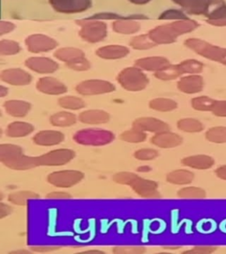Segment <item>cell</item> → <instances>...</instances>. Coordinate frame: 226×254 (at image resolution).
Masks as SVG:
<instances>
[{
    "label": "cell",
    "instance_id": "ab89813d",
    "mask_svg": "<svg viewBox=\"0 0 226 254\" xmlns=\"http://www.w3.org/2000/svg\"><path fill=\"white\" fill-rule=\"evenodd\" d=\"M120 138L122 140L127 141V142L140 143L143 142L146 139L147 134L145 133V131L133 128L129 131H124L120 136Z\"/></svg>",
    "mask_w": 226,
    "mask_h": 254
},
{
    "label": "cell",
    "instance_id": "484cf974",
    "mask_svg": "<svg viewBox=\"0 0 226 254\" xmlns=\"http://www.w3.org/2000/svg\"><path fill=\"white\" fill-rule=\"evenodd\" d=\"M182 163L187 167L197 170H206L214 165V159L209 155H193L182 160Z\"/></svg>",
    "mask_w": 226,
    "mask_h": 254
},
{
    "label": "cell",
    "instance_id": "7c38bea8",
    "mask_svg": "<svg viewBox=\"0 0 226 254\" xmlns=\"http://www.w3.org/2000/svg\"><path fill=\"white\" fill-rule=\"evenodd\" d=\"M83 178V173L78 171H58L48 176V182L54 187L68 188L75 186Z\"/></svg>",
    "mask_w": 226,
    "mask_h": 254
},
{
    "label": "cell",
    "instance_id": "d4e9b609",
    "mask_svg": "<svg viewBox=\"0 0 226 254\" xmlns=\"http://www.w3.org/2000/svg\"><path fill=\"white\" fill-rule=\"evenodd\" d=\"M54 57L57 60L68 64L85 58V53L78 48H60L54 52Z\"/></svg>",
    "mask_w": 226,
    "mask_h": 254
},
{
    "label": "cell",
    "instance_id": "9f6ffc18",
    "mask_svg": "<svg viewBox=\"0 0 226 254\" xmlns=\"http://www.w3.org/2000/svg\"><path fill=\"white\" fill-rule=\"evenodd\" d=\"M216 174L219 177V179L226 180V165L219 167V169L216 171Z\"/></svg>",
    "mask_w": 226,
    "mask_h": 254
},
{
    "label": "cell",
    "instance_id": "60d3db41",
    "mask_svg": "<svg viewBox=\"0 0 226 254\" xmlns=\"http://www.w3.org/2000/svg\"><path fill=\"white\" fill-rule=\"evenodd\" d=\"M209 141L214 143H226V127H213L206 132Z\"/></svg>",
    "mask_w": 226,
    "mask_h": 254
},
{
    "label": "cell",
    "instance_id": "11a10c76",
    "mask_svg": "<svg viewBox=\"0 0 226 254\" xmlns=\"http://www.w3.org/2000/svg\"><path fill=\"white\" fill-rule=\"evenodd\" d=\"M207 23L214 27H226V18L216 19V20H207Z\"/></svg>",
    "mask_w": 226,
    "mask_h": 254
},
{
    "label": "cell",
    "instance_id": "94428289",
    "mask_svg": "<svg viewBox=\"0 0 226 254\" xmlns=\"http://www.w3.org/2000/svg\"><path fill=\"white\" fill-rule=\"evenodd\" d=\"M84 254H103L101 251H86L84 252Z\"/></svg>",
    "mask_w": 226,
    "mask_h": 254
},
{
    "label": "cell",
    "instance_id": "9c48e42d",
    "mask_svg": "<svg viewBox=\"0 0 226 254\" xmlns=\"http://www.w3.org/2000/svg\"><path fill=\"white\" fill-rule=\"evenodd\" d=\"M56 12L73 14L88 10L92 6V0H49Z\"/></svg>",
    "mask_w": 226,
    "mask_h": 254
},
{
    "label": "cell",
    "instance_id": "91938a15",
    "mask_svg": "<svg viewBox=\"0 0 226 254\" xmlns=\"http://www.w3.org/2000/svg\"><path fill=\"white\" fill-rule=\"evenodd\" d=\"M151 167L142 166L139 167L137 171H139V172H149V171H151Z\"/></svg>",
    "mask_w": 226,
    "mask_h": 254
},
{
    "label": "cell",
    "instance_id": "52a82bcc",
    "mask_svg": "<svg viewBox=\"0 0 226 254\" xmlns=\"http://www.w3.org/2000/svg\"><path fill=\"white\" fill-rule=\"evenodd\" d=\"M74 139L76 142L87 146H103L111 143L114 139V134L105 130L87 129L77 131Z\"/></svg>",
    "mask_w": 226,
    "mask_h": 254
},
{
    "label": "cell",
    "instance_id": "277c9868",
    "mask_svg": "<svg viewBox=\"0 0 226 254\" xmlns=\"http://www.w3.org/2000/svg\"><path fill=\"white\" fill-rule=\"evenodd\" d=\"M76 24L80 27L79 31L80 38L89 44L99 43L107 37V24L103 21L87 18L76 20Z\"/></svg>",
    "mask_w": 226,
    "mask_h": 254
},
{
    "label": "cell",
    "instance_id": "e0dca14e",
    "mask_svg": "<svg viewBox=\"0 0 226 254\" xmlns=\"http://www.w3.org/2000/svg\"><path fill=\"white\" fill-rule=\"evenodd\" d=\"M36 88L44 94L52 95H62L68 91L67 86L53 77L41 78L36 83Z\"/></svg>",
    "mask_w": 226,
    "mask_h": 254
},
{
    "label": "cell",
    "instance_id": "8d00e7d4",
    "mask_svg": "<svg viewBox=\"0 0 226 254\" xmlns=\"http://www.w3.org/2000/svg\"><path fill=\"white\" fill-rule=\"evenodd\" d=\"M178 127L181 131L187 132H199L203 130V125L195 119H185L179 120Z\"/></svg>",
    "mask_w": 226,
    "mask_h": 254
},
{
    "label": "cell",
    "instance_id": "3957f363",
    "mask_svg": "<svg viewBox=\"0 0 226 254\" xmlns=\"http://www.w3.org/2000/svg\"><path fill=\"white\" fill-rule=\"evenodd\" d=\"M185 45L207 60L219 62L226 66V48L213 45L199 38H188L185 41Z\"/></svg>",
    "mask_w": 226,
    "mask_h": 254
},
{
    "label": "cell",
    "instance_id": "d6986e66",
    "mask_svg": "<svg viewBox=\"0 0 226 254\" xmlns=\"http://www.w3.org/2000/svg\"><path fill=\"white\" fill-rule=\"evenodd\" d=\"M204 87V81L202 76L190 74L179 79L178 88L185 94H196L202 91Z\"/></svg>",
    "mask_w": 226,
    "mask_h": 254
},
{
    "label": "cell",
    "instance_id": "f1b7e54d",
    "mask_svg": "<svg viewBox=\"0 0 226 254\" xmlns=\"http://www.w3.org/2000/svg\"><path fill=\"white\" fill-rule=\"evenodd\" d=\"M195 179V175L185 170L174 171L167 175V181L174 185H187Z\"/></svg>",
    "mask_w": 226,
    "mask_h": 254
},
{
    "label": "cell",
    "instance_id": "1f68e13d",
    "mask_svg": "<svg viewBox=\"0 0 226 254\" xmlns=\"http://www.w3.org/2000/svg\"><path fill=\"white\" fill-rule=\"evenodd\" d=\"M130 46L137 51H147L155 47L156 44L152 41L149 34L134 36L130 40Z\"/></svg>",
    "mask_w": 226,
    "mask_h": 254
},
{
    "label": "cell",
    "instance_id": "44dd1931",
    "mask_svg": "<svg viewBox=\"0 0 226 254\" xmlns=\"http://www.w3.org/2000/svg\"><path fill=\"white\" fill-rule=\"evenodd\" d=\"M152 143L159 147L163 148H170V147H177L182 143L183 139L179 135L176 134L171 131H163L152 137Z\"/></svg>",
    "mask_w": 226,
    "mask_h": 254
},
{
    "label": "cell",
    "instance_id": "6f0895ef",
    "mask_svg": "<svg viewBox=\"0 0 226 254\" xmlns=\"http://www.w3.org/2000/svg\"><path fill=\"white\" fill-rule=\"evenodd\" d=\"M128 1L131 2L132 4L143 5V4H149L151 0H128Z\"/></svg>",
    "mask_w": 226,
    "mask_h": 254
},
{
    "label": "cell",
    "instance_id": "f907efd6",
    "mask_svg": "<svg viewBox=\"0 0 226 254\" xmlns=\"http://www.w3.org/2000/svg\"><path fill=\"white\" fill-rule=\"evenodd\" d=\"M15 24L12 23L10 21L2 20L0 22V35L4 36L5 34H9L13 30H15Z\"/></svg>",
    "mask_w": 226,
    "mask_h": 254
},
{
    "label": "cell",
    "instance_id": "ac0fdd59",
    "mask_svg": "<svg viewBox=\"0 0 226 254\" xmlns=\"http://www.w3.org/2000/svg\"><path fill=\"white\" fill-rule=\"evenodd\" d=\"M133 128L141 131H151L155 133L170 131V127L166 123L154 118H141L136 119L133 123Z\"/></svg>",
    "mask_w": 226,
    "mask_h": 254
},
{
    "label": "cell",
    "instance_id": "7402d4cb",
    "mask_svg": "<svg viewBox=\"0 0 226 254\" xmlns=\"http://www.w3.org/2000/svg\"><path fill=\"white\" fill-rule=\"evenodd\" d=\"M135 64L142 70L156 72L167 65L171 64V63L169 60L163 57H150L136 60Z\"/></svg>",
    "mask_w": 226,
    "mask_h": 254
},
{
    "label": "cell",
    "instance_id": "30bf717a",
    "mask_svg": "<svg viewBox=\"0 0 226 254\" xmlns=\"http://www.w3.org/2000/svg\"><path fill=\"white\" fill-rule=\"evenodd\" d=\"M75 153L71 149H58L37 156L38 166H60L75 158Z\"/></svg>",
    "mask_w": 226,
    "mask_h": 254
},
{
    "label": "cell",
    "instance_id": "db71d44e",
    "mask_svg": "<svg viewBox=\"0 0 226 254\" xmlns=\"http://www.w3.org/2000/svg\"><path fill=\"white\" fill-rule=\"evenodd\" d=\"M12 212V208L8 205H5L4 203L0 204V218H4L8 214H11Z\"/></svg>",
    "mask_w": 226,
    "mask_h": 254
},
{
    "label": "cell",
    "instance_id": "681fc988",
    "mask_svg": "<svg viewBox=\"0 0 226 254\" xmlns=\"http://www.w3.org/2000/svg\"><path fill=\"white\" fill-rule=\"evenodd\" d=\"M212 113L218 117H226V101H217Z\"/></svg>",
    "mask_w": 226,
    "mask_h": 254
},
{
    "label": "cell",
    "instance_id": "8fae6325",
    "mask_svg": "<svg viewBox=\"0 0 226 254\" xmlns=\"http://www.w3.org/2000/svg\"><path fill=\"white\" fill-rule=\"evenodd\" d=\"M27 49L31 53H43L54 50L59 45L58 42L50 36L43 34H34L25 40Z\"/></svg>",
    "mask_w": 226,
    "mask_h": 254
},
{
    "label": "cell",
    "instance_id": "5bb4252c",
    "mask_svg": "<svg viewBox=\"0 0 226 254\" xmlns=\"http://www.w3.org/2000/svg\"><path fill=\"white\" fill-rule=\"evenodd\" d=\"M147 19V16L143 14H132L131 18L115 20L112 23V30L121 35H134L141 29V24L138 20Z\"/></svg>",
    "mask_w": 226,
    "mask_h": 254
},
{
    "label": "cell",
    "instance_id": "5b68a950",
    "mask_svg": "<svg viewBox=\"0 0 226 254\" xmlns=\"http://www.w3.org/2000/svg\"><path fill=\"white\" fill-rule=\"evenodd\" d=\"M191 15H203L208 18L216 9L226 5L225 0H171Z\"/></svg>",
    "mask_w": 226,
    "mask_h": 254
},
{
    "label": "cell",
    "instance_id": "d6a6232c",
    "mask_svg": "<svg viewBox=\"0 0 226 254\" xmlns=\"http://www.w3.org/2000/svg\"><path fill=\"white\" fill-rule=\"evenodd\" d=\"M39 198V195L36 194L35 192L28 191V190H22V191H17L9 195L8 199L10 202L19 206H25L26 202L29 199H35Z\"/></svg>",
    "mask_w": 226,
    "mask_h": 254
},
{
    "label": "cell",
    "instance_id": "6da1fadb",
    "mask_svg": "<svg viewBox=\"0 0 226 254\" xmlns=\"http://www.w3.org/2000/svg\"><path fill=\"white\" fill-rule=\"evenodd\" d=\"M199 24L194 20H175L171 23L163 24L151 29L149 36L152 41L157 44H171L176 42L182 35L195 31Z\"/></svg>",
    "mask_w": 226,
    "mask_h": 254
},
{
    "label": "cell",
    "instance_id": "6125c7cd",
    "mask_svg": "<svg viewBox=\"0 0 226 254\" xmlns=\"http://www.w3.org/2000/svg\"><path fill=\"white\" fill-rule=\"evenodd\" d=\"M163 248L164 249H173V250H176V249H179V246H163Z\"/></svg>",
    "mask_w": 226,
    "mask_h": 254
},
{
    "label": "cell",
    "instance_id": "816d5d0a",
    "mask_svg": "<svg viewBox=\"0 0 226 254\" xmlns=\"http://www.w3.org/2000/svg\"><path fill=\"white\" fill-rule=\"evenodd\" d=\"M60 247H54V246H33L31 247L32 251L40 252V253H45V252H52V251L59 250Z\"/></svg>",
    "mask_w": 226,
    "mask_h": 254
},
{
    "label": "cell",
    "instance_id": "603a6c76",
    "mask_svg": "<svg viewBox=\"0 0 226 254\" xmlns=\"http://www.w3.org/2000/svg\"><path fill=\"white\" fill-rule=\"evenodd\" d=\"M65 139L62 132L57 131H42L35 135L34 142L39 146H54L63 141Z\"/></svg>",
    "mask_w": 226,
    "mask_h": 254
},
{
    "label": "cell",
    "instance_id": "74e56055",
    "mask_svg": "<svg viewBox=\"0 0 226 254\" xmlns=\"http://www.w3.org/2000/svg\"><path fill=\"white\" fill-rule=\"evenodd\" d=\"M59 104L61 107L68 110H80L85 107V103L82 100L76 96H64L59 100Z\"/></svg>",
    "mask_w": 226,
    "mask_h": 254
},
{
    "label": "cell",
    "instance_id": "be15d7a7",
    "mask_svg": "<svg viewBox=\"0 0 226 254\" xmlns=\"http://www.w3.org/2000/svg\"><path fill=\"white\" fill-rule=\"evenodd\" d=\"M12 254H29V252L28 251H16V252H13Z\"/></svg>",
    "mask_w": 226,
    "mask_h": 254
},
{
    "label": "cell",
    "instance_id": "836d02e7",
    "mask_svg": "<svg viewBox=\"0 0 226 254\" xmlns=\"http://www.w3.org/2000/svg\"><path fill=\"white\" fill-rule=\"evenodd\" d=\"M150 107L155 111L167 112V111H171L177 109L178 104L173 100L167 99V98H156V99L151 101L150 103Z\"/></svg>",
    "mask_w": 226,
    "mask_h": 254
},
{
    "label": "cell",
    "instance_id": "4dcf8cb0",
    "mask_svg": "<svg viewBox=\"0 0 226 254\" xmlns=\"http://www.w3.org/2000/svg\"><path fill=\"white\" fill-rule=\"evenodd\" d=\"M183 75L179 64H169L160 71L155 72V78L161 80H173Z\"/></svg>",
    "mask_w": 226,
    "mask_h": 254
},
{
    "label": "cell",
    "instance_id": "7bdbcfd3",
    "mask_svg": "<svg viewBox=\"0 0 226 254\" xmlns=\"http://www.w3.org/2000/svg\"><path fill=\"white\" fill-rule=\"evenodd\" d=\"M159 20H181L189 19L187 12L179 9H169L162 12L158 17Z\"/></svg>",
    "mask_w": 226,
    "mask_h": 254
},
{
    "label": "cell",
    "instance_id": "cb8c5ba5",
    "mask_svg": "<svg viewBox=\"0 0 226 254\" xmlns=\"http://www.w3.org/2000/svg\"><path fill=\"white\" fill-rule=\"evenodd\" d=\"M79 119L80 122L87 125H100L107 123L110 120V115L106 111L90 110L80 113Z\"/></svg>",
    "mask_w": 226,
    "mask_h": 254
},
{
    "label": "cell",
    "instance_id": "7a4b0ae2",
    "mask_svg": "<svg viewBox=\"0 0 226 254\" xmlns=\"http://www.w3.org/2000/svg\"><path fill=\"white\" fill-rule=\"evenodd\" d=\"M0 161L15 171H26L38 166L37 157L24 155L21 147L11 144L0 146Z\"/></svg>",
    "mask_w": 226,
    "mask_h": 254
},
{
    "label": "cell",
    "instance_id": "ba28073f",
    "mask_svg": "<svg viewBox=\"0 0 226 254\" xmlns=\"http://www.w3.org/2000/svg\"><path fill=\"white\" fill-rule=\"evenodd\" d=\"M113 84L102 79H88L77 85L76 91L79 95H95L107 94L115 90Z\"/></svg>",
    "mask_w": 226,
    "mask_h": 254
},
{
    "label": "cell",
    "instance_id": "c3c4849f",
    "mask_svg": "<svg viewBox=\"0 0 226 254\" xmlns=\"http://www.w3.org/2000/svg\"><path fill=\"white\" fill-rule=\"evenodd\" d=\"M217 249H218L217 247H213V246H196L192 250L184 252V254H212V253H214L215 251H217Z\"/></svg>",
    "mask_w": 226,
    "mask_h": 254
},
{
    "label": "cell",
    "instance_id": "4fadbf2b",
    "mask_svg": "<svg viewBox=\"0 0 226 254\" xmlns=\"http://www.w3.org/2000/svg\"><path fill=\"white\" fill-rule=\"evenodd\" d=\"M129 187L135 190L137 194L142 196L143 198H159L161 195L157 190V184L147 180V179H141L137 175H135L130 183L128 184Z\"/></svg>",
    "mask_w": 226,
    "mask_h": 254
},
{
    "label": "cell",
    "instance_id": "680465c9",
    "mask_svg": "<svg viewBox=\"0 0 226 254\" xmlns=\"http://www.w3.org/2000/svg\"><path fill=\"white\" fill-rule=\"evenodd\" d=\"M8 95V88L4 87V86H0V96L4 97L5 95Z\"/></svg>",
    "mask_w": 226,
    "mask_h": 254
},
{
    "label": "cell",
    "instance_id": "83f0119b",
    "mask_svg": "<svg viewBox=\"0 0 226 254\" xmlns=\"http://www.w3.org/2000/svg\"><path fill=\"white\" fill-rule=\"evenodd\" d=\"M34 131V127L24 122H13L10 124L6 130V134L12 138H20L30 134Z\"/></svg>",
    "mask_w": 226,
    "mask_h": 254
},
{
    "label": "cell",
    "instance_id": "9a60e30c",
    "mask_svg": "<svg viewBox=\"0 0 226 254\" xmlns=\"http://www.w3.org/2000/svg\"><path fill=\"white\" fill-rule=\"evenodd\" d=\"M25 65L32 71L41 74L53 73L59 69V64L54 60L44 57H34L25 61Z\"/></svg>",
    "mask_w": 226,
    "mask_h": 254
},
{
    "label": "cell",
    "instance_id": "4316f807",
    "mask_svg": "<svg viewBox=\"0 0 226 254\" xmlns=\"http://www.w3.org/2000/svg\"><path fill=\"white\" fill-rule=\"evenodd\" d=\"M4 107L9 115L16 118H21L28 114L31 105L30 103L24 101L11 100L4 103Z\"/></svg>",
    "mask_w": 226,
    "mask_h": 254
},
{
    "label": "cell",
    "instance_id": "8992f818",
    "mask_svg": "<svg viewBox=\"0 0 226 254\" xmlns=\"http://www.w3.org/2000/svg\"><path fill=\"white\" fill-rule=\"evenodd\" d=\"M118 82L128 91H141L146 88L150 80L138 66L127 67L119 72Z\"/></svg>",
    "mask_w": 226,
    "mask_h": 254
},
{
    "label": "cell",
    "instance_id": "f5cc1de1",
    "mask_svg": "<svg viewBox=\"0 0 226 254\" xmlns=\"http://www.w3.org/2000/svg\"><path fill=\"white\" fill-rule=\"evenodd\" d=\"M46 198H56V199L65 198V199H66V198H71L72 196L67 193V192H57V191H54V192H52V193H49V194L46 196Z\"/></svg>",
    "mask_w": 226,
    "mask_h": 254
},
{
    "label": "cell",
    "instance_id": "7dc6e473",
    "mask_svg": "<svg viewBox=\"0 0 226 254\" xmlns=\"http://www.w3.org/2000/svg\"><path fill=\"white\" fill-rule=\"evenodd\" d=\"M135 174L131 172H119L114 175L113 177V181H115L118 184L121 185H127L130 183L133 178L135 177Z\"/></svg>",
    "mask_w": 226,
    "mask_h": 254
},
{
    "label": "cell",
    "instance_id": "f6af8a7d",
    "mask_svg": "<svg viewBox=\"0 0 226 254\" xmlns=\"http://www.w3.org/2000/svg\"><path fill=\"white\" fill-rule=\"evenodd\" d=\"M144 247L139 246H122V247H115L113 249V253L118 254H139L145 253Z\"/></svg>",
    "mask_w": 226,
    "mask_h": 254
},
{
    "label": "cell",
    "instance_id": "2e32d148",
    "mask_svg": "<svg viewBox=\"0 0 226 254\" xmlns=\"http://www.w3.org/2000/svg\"><path fill=\"white\" fill-rule=\"evenodd\" d=\"M1 79L12 86H26L31 82L32 76L22 69L12 68L2 71Z\"/></svg>",
    "mask_w": 226,
    "mask_h": 254
},
{
    "label": "cell",
    "instance_id": "ffe728a7",
    "mask_svg": "<svg viewBox=\"0 0 226 254\" xmlns=\"http://www.w3.org/2000/svg\"><path fill=\"white\" fill-rule=\"evenodd\" d=\"M129 49L123 45H107L95 52L97 57L103 60H120L129 54Z\"/></svg>",
    "mask_w": 226,
    "mask_h": 254
},
{
    "label": "cell",
    "instance_id": "f35d334b",
    "mask_svg": "<svg viewBox=\"0 0 226 254\" xmlns=\"http://www.w3.org/2000/svg\"><path fill=\"white\" fill-rule=\"evenodd\" d=\"M21 51L20 44L12 40H1L0 54L3 56H12L18 54Z\"/></svg>",
    "mask_w": 226,
    "mask_h": 254
},
{
    "label": "cell",
    "instance_id": "f546056e",
    "mask_svg": "<svg viewBox=\"0 0 226 254\" xmlns=\"http://www.w3.org/2000/svg\"><path fill=\"white\" fill-rule=\"evenodd\" d=\"M76 121H77L76 116L67 111H61L51 117V123L55 127H70L75 125Z\"/></svg>",
    "mask_w": 226,
    "mask_h": 254
},
{
    "label": "cell",
    "instance_id": "bcb514c9",
    "mask_svg": "<svg viewBox=\"0 0 226 254\" xmlns=\"http://www.w3.org/2000/svg\"><path fill=\"white\" fill-rule=\"evenodd\" d=\"M157 155H158L157 151L149 149V148L141 149V150L136 151L135 153V158L142 161H149V160L155 159V157H157Z\"/></svg>",
    "mask_w": 226,
    "mask_h": 254
},
{
    "label": "cell",
    "instance_id": "e575fe53",
    "mask_svg": "<svg viewBox=\"0 0 226 254\" xmlns=\"http://www.w3.org/2000/svg\"><path fill=\"white\" fill-rule=\"evenodd\" d=\"M179 67L182 71L183 74H198L203 71V64L198 60H187L179 64Z\"/></svg>",
    "mask_w": 226,
    "mask_h": 254
},
{
    "label": "cell",
    "instance_id": "ee69618b",
    "mask_svg": "<svg viewBox=\"0 0 226 254\" xmlns=\"http://www.w3.org/2000/svg\"><path fill=\"white\" fill-rule=\"evenodd\" d=\"M68 68L74 71H87L90 68V63L86 58H82L80 60H76L75 62L67 64Z\"/></svg>",
    "mask_w": 226,
    "mask_h": 254
},
{
    "label": "cell",
    "instance_id": "b9f144b4",
    "mask_svg": "<svg viewBox=\"0 0 226 254\" xmlns=\"http://www.w3.org/2000/svg\"><path fill=\"white\" fill-rule=\"evenodd\" d=\"M178 195L183 198H204L206 197V192L199 187H186L179 190Z\"/></svg>",
    "mask_w": 226,
    "mask_h": 254
},
{
    "label": "cell",
    "instance_id": "d590c367",
    "mask_svg": "<svg viewBox=\"0 0 226 254\" xmlns=\"http://www.w3.org/2000/svg\"><path fill=\"white\" fill-rule=\"evenodd\" d=\"M216 102L209 96H199L192 100V106L196 111H212Z\"/></svg>",
    "mask_w": 226,
    "mask_h": 254
}]
</instances>
